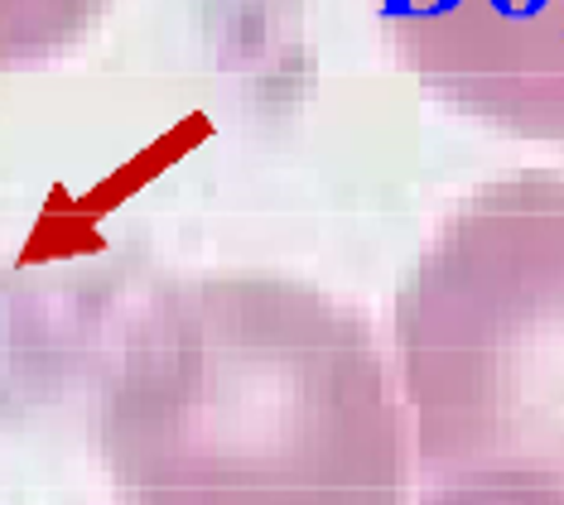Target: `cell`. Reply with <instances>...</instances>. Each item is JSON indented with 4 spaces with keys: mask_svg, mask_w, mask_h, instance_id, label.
<instances>
[{
    "mask_svg": "<svg viewBox=\"0 0 564 505\" xmlns=\"http://www.w3.org/2000/svg\"><path fill=\"white\" fill-rule=\"evenodd\" d=\"M121 505H401L405 438L367 318L285 275L170 279L101 366Z\"/></svg>",
    "mask_w": 564,
    "mask_h": 505,
    "instance_id": "obj_1",
    "label": "cell"
},
{
    "mask_svg": "<svg viewBox=\"0 0 564 505\" xmlns=\"http://www.w3.org/2000/svg\"><path fill=\"white\" fill-rule=\"evenodd\" d=\"M425 472H560L564 178L521 168L458 207L395 299Z\"/></svg>",
    "mask_w": 564,
    "mask_h": 505,
    "instance_id": "obj_2",
    "label": "cell"
},
{
    "mask_svg": "<svg viewBox=\"0 0 564 505\" xmlns=\"http://www.w3.org/2000/svg\"><path fill=\"white\" fill-rule=\"evenodd\" d=\"M381 15L430 87L525 135H560V6L395 0Z\"/></svg>",
    "mask_w": 564,
    "mask_h": 505,
    "instance_id": "obj_3",
    "label": "cell"
},
{
    "mask_svg": "<svg viewBox=\"0 0 564 505\" xmlns=\"http://www.w3.org/2000/svg\"><path fill=\"white\" fill-rule=\"evenodd\" d=\"M425 505H564L560 472H468L444 482Z\"/></svg>",
    "mask_w": 564,
    "mask_h": 505,
    "instance_id": "obj_4",
    "label": "cell"
}]
</instances>
